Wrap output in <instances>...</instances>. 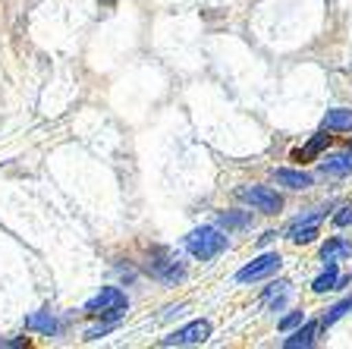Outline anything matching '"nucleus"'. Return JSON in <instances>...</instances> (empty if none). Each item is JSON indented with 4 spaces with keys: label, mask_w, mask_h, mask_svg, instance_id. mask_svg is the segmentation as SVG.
I'll return each mask as SVG.
<instances>
[{
    "label": "nucleus",
    "mask_w": 352,
    "mask_h": 349,
    "mask_svg": "<svg viewBox=\"0 0 352 349\" xmlns=\"http://www.w3.org/2000/svg\"><path fill=\"white\" fill-rule=\"evenodd\" d=\"M302 321V312H293V315H286L283 321H280V330H289V328H296Z\"/></svg>",
    "instance_id": "nucleus-18"
},
{
    "label": "nucleus",
    "mask_w": 352,
    "mask_h": 349,
    "mask_svg": "<svg viewBox=\"0 0 352 349\" xmlns=\"http://www.w3.org/2000/svg\"><path fill=\"white\" fill-rule=\"evenodd\" d=\"M286 286H289V284H286V280H280V284H274L271 290L264 293V302H274V299H280V296H283V293H286Z\"/></svg>",
    "instance_id": "nucleus-17"
},
{
    "label": "nucleus",
    "mask_w": 352,
    "mask_h": 349,
    "mask_svg": "<svg viewBox=\"0 0 352 349\" xmlns=\"http://www.w3.org/2000/svg\"><path fill=\"white\" fill-rule=\"evenodd\" d=\"M315 236H318V226L315 224H293V226H289V240L299 242V246H302V242H311Z\"/></svg>",
    "instance_id": "nucleus-14"
},
{
    "label": "nucleus",
    "mask_w": 352,
    "mask_h": 349,
    "mask_svg": "<svg viewBox=\"0 0 352 349\" xmlns=\"http://www.w3.org/2000/svg\"><path fill=\"white\" fill-rule=\"evenodd\" d=\"M277 182L280 186H289V189H308L311 186V176L302 173V170H277Z\"/></svg>",
    "instance_id": "nucleus-6"
},
{
    "label": "nucleus",
    "mask_w": 352,
    "mask_h": 349,
    "mask_svg": "<svg viewBox=\"0 0 352 349\" xmlns=\"http://www.w3.org/2000/svg\"><path fill=\"white\" fill-rule=\"evenodd\" d=\"M280 264H283V258H280L277 252L261 255L258 262L245 264V268L236 274V280H239V284H249V280H261V277H267V274H274V271H280Z\"/></svg>",
    "instance_id": "nucleus-3"
},
{
    "label": "nucleus",
    "mask_w": 352,
    "mask_h": 349,
    "mask_svg": "<svg viewBox=\"0 0 352 349\" xmlns=\"http://www.w3.org/2000/svg\"><path fill=\"white\" fill-rule=\"evenodd\" d=\"M220 226H227V230H242V226L252 224V214H239V211H223L217 218Z\"/></svg>",
    "instance_id": "nucleus-13"
},
{
    "label": "nucleus",
    "mask_w": 352,
    "mask_h": 349,
    "mask_svg": "<svg viewBox=\"0 0 352 349\" xmlns=\"http://www.w3.org/2000/svg\"><path fill=\"white\" fill-rule=\"evenodd\" d=\"M324 145H330V136H315L311 142H308L305 148H299V151H293V160H299V164H305V160H311L318 151H321Z\"/></svg>",
    "instance_id": "nucleus-9"
},
{
    "label": "nucleus",
    "mask_w": 352,
    "mask_h": 349,
    "mask_svg": "<svg viewBox=\"0 0 352 349\" xmlns=\"http://www.w3.org/2000/svg\"><path fill=\"white\" fill-rule=\"evenodd\" d=\"M315 330H318V324H305V328H302V330H296L293 337H286V340H283V346H286V349L311 346V343H315Z\"/></svg>",
    "instance_id": "nucleus-8"
},
{
    "label": "nucleus",
    "mask_w": 352,
    "mask_h": 349,
    "mask_svg": "<svg viewBox=\"0 0 352 349\" xmlns=\"http://www.w3.org/2000/svg\"><path fill=\"white\" fill-rule=\"evenodd\" d=\"M352 248H349V242H343V240H330L327 246L321 248V258L324 262H337L340 255H349Z\"/></svg>",
    "instance_id": "nucleus-15"
},
{
    "label": "nucleus",
    "mask_w": 352,
    "mask_h": 349,
    "mask_svg": "<svg viewBox=\"0 0 352 349\" xmlns=\"http://www.w3.org/2000/svg\"><path fill=\"white\" fill-rule=\"evenodd\" d=\"M239 198L242 202H249L252 208H258V211H264V214H277L280 208H283V198H280L274 189H267V186H242Z\"/></svg>",
    "instance_id": "nucleus-2"
},
{
    "label": "nucleus",
    "mask_w": 352,
    "mask_h": 349,
    "mask_svg": "<svg viewBox=\"0 0 352 349\" xmlns=\"http://www.w3.org/2000/svg\"><path fill=\"white\" fill-rule=\"evenodd\" d=\"M208 337H211V324H208V321H195V324H189V328L164 337L161 343L164 346H192V343H205Z\"/></svg>",
    "instance_id": "nucleus-4"
},
{
    "label": "nucleus",
    "mask_w": 352,
    "mask_h": 349,
    "mask_svg": "<svg viewBox=\"0 0 352 349\" xmlns=\"http://www.w3.org/2000/svg\"><path fill=\"white\" fill-rule=\"evenodd\" d=\"M324 129H343V132H352V110H327L324 116Z\"/></svg>",
    "instance_id": "nucleus-7"
},
{
    "label": "nucleus",
    "mask_w": 352,
    "mask_h": 349,
    "mask_svg": "<svg viewBox=\"0 0 352 349\" xmlns=\"http://www.w3.org/2000/svg\"><path fill=\"white\" fill-rule=\"evenodd\" d=\"M333 224L337 226H346V224H352V208H343V211L333 218Z\"/></svg>",
    "instance_id": "nucleus-19"
},
{
    "label": "nucleus",
    "mask_w": 352,
    "mask_h": 349,
    "mask_svg": "<svg viewBox=\"0 0 352 349\" xmlns=\"http://www.w3.org/2000/svg\"><path fill=\"white\" fill-rule=\"evenodd\" d=\"M186 246H189V252L195 255V258L208 262V258H214V255L223 252V246H227V236H220L214 226H201V230L189 233Z\"/></svg>",
    "instance_id": "nucleus-1"
},
{
    "label": "nucleus",
    "mask_w": 352,
    "mask_h": 349,
    "mask_svg": "<svg viewBox=\"0 0 352 349\" xmlns=\"http://www.w3.org/2000/svg\"><path fill=\"white\" fill-rule=\"evenodd\" d=\"M25 328H29V330H41V334L51 337V334H57V321H54L51 315L38 312V315H29V318H25Z\"/></svg>",
    "instance_id": "nucleus-10"
},
{
    "label": "nucleus",
    "mask_w": 352,
    "mask_h": 349,
    "mask_svg": "<svg viewBox=\"0 0 352 349\" xmlns=\"http://www.w3.org/2000/svg\"><path fill=\"white\" fill-rule=\"evenodd\" d=\"M349 308H352V299H343V302H337L333 308H327V312H324V321H321V324H324V328H330V324L343 318V315L349 312Z\"/></svg>",
    "instance_id": "nucleus-16"
},
{
    "label": "nucleus",
    "mask_w": 352,
    "mask_h": 349,
    "mask_svg": "<svg viewBox=\"0 0 352 349\" xmlns=\"http://www.w3.org/2000/svg\"><path fill=\"white\" fill-rule=\"evenodd\" d=\"M324 167V173H333V176H346L352 170V160H349V154H337V158H327L321 164Z\"/></svg>",
    "instance_id": "nucleus-12"
},
{
    "label": "nucleus",
    "mask_w": 352,
    "mask_h": 349,
    "mask_svg": "<svg viewBox=\"0 0 352 349\" xmlns=\"http://www.w3.org/2000/svg\"><path fill=\"white\" fill-rule=\"evenodd\" d=\"M337 284H340V277H337V264L327 262V271H324V274L318 277L315 284H311V290H315V293H327V290H337Z\"/></svg>",
    "instance_id": "nucleus-11"
},
{
    "label": "nucleus",
    "mask_w": 352,
    "mask_h": 349,
    "mask_svg": "<svg viewBox=\"0 0 352 349\" xmlns=\"http://www.w3.org/2000/svg\"><path fill=\"white\" fill-rule=\"evenodd\" d=\"M117 308H126V296L117 290V286H107V290H101L91 302L85 306L88 315H104V312H117Z\"/></svg>",
    "instance_id": "nucleus-5"
}]
</instances>
